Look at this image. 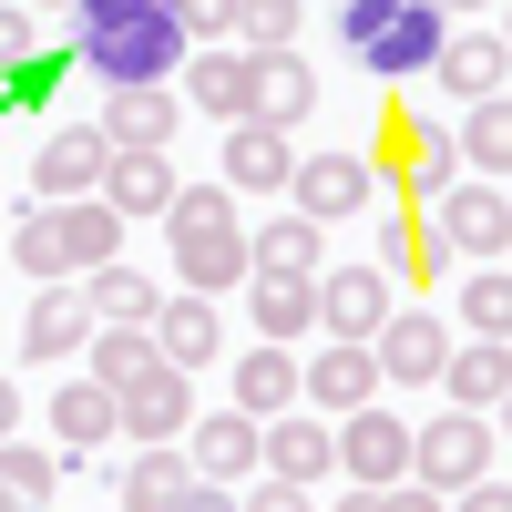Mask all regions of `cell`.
I'll return each instance as SVG.
<instances>
[{"label":"cell","mask_w":512,"mask_h":512,"mask_svg":"<svg viewBox=\"0 0 512 512\" xmlns=\"http://www.w3.org/2000/svg\"><path fill=\"white\" fill-rule=\"evenodd\" d=\"M492 431H512V390H502V420H492Z\"/></svg>","instance_id":"f907efd6"},{"label":"cell","mask_w":512,"mask_h":512,"mask_svg":"<svg viewBox=\"0 0 512 512\" xmlns=\"http://www.w3.org/2000/svg\"><path fill=\"white\" fill-rule=\"evenodd\" d=\"M246 277H256L246 226H236V236H195V246H175V287H185V297H226V287H246Z\"/></svg>","instance_id":"83f0119b"},{"label":"cell","mask_w":512,"mask_h":512,"mask_svg":"<svg viewBox=\"0 0 512 512\" xmlns=\"http://www.w3.org/2000/svg\"><path fill=\"white\" fill-rule=\"evenodd\" d=\"M502 41H512V0H502Z\"/></svg>","instance_id":"f5cc1de1"},{"label":"cell","mask_w":512,"mask_h":512,"mask_svg":"<svg viewBox=\"0 0 512 512\" xmlns=\"http://www.w3.org/2000/svg\"><path fill=\"white\" fill-rule=\"evenodd\" d=\"M431 72H441V93L492 103V93H512V41H502V31H451Z\"/></svg>","instance_id":"5bb4252c"},{"label":"cell","mask_w":512,"mask_h":512,"mask_svg":"<svg viewBox=\"0 0 512 512\" xmlns=\"http://www.w3.org/2000/svg\"><path fill=\"white\" fill-rule=\"evenodd\" d=\"M451 144H461V175H512V93H492V103H461Z\"/></svg>","instance_id":"4dcf8cb0"},{"label":"cell","mask_w":512,"mask_h":512,"mask_svg":"<svg viewBox=\"0 0 512 512\" xmlns=\"http://www.w3.org/2000/svg\"><path fill=\"white\" fill-rule=\"evenodd\" d=\"M236 410H246V420L297 410V349H277V338H246V359H236Z\"/></svg>","instance_id":"cb8c5ba5"},{"label":"cell","mask_w":512,"mask_h":512,"mask_svg":"<svg viewBox=\"0 0 512 512\" xmlns=\"http://www.w3.org/2000/svg\"><path fill=\"white\" fill-rule=\"evenodd\" d=\"M185 103L216 113V123H246V52H195L185 62Z\"/></svg>","instance_id":"e575fe53"},{"label":"cell","mask_w":512,"mask_h":512,"mask_svg":"<svg viewBox=\"0 0 512 512\" xmlns=\"http://www.w3.org/2000/svg\"><path fill=\"white\" fill-rule=\"evenodd\" d=\"M31 11H72V0H31Z\"/></svg>","instance_id":"816d5d0a"},{"label":"cell","mask_w":512,"mask_h":512,"mask_svg":"<svg viewBox=\"0 0 512 512\" xmlns=\"http://www.w3.org/2000/svg\"><path fill=\"white\" fill-rule=\"evenodd\" d=\"M236 512H318V492H308V482H277V472H256V482L236 492Z\"/></svg>","instance_id":"60d3db41"},{"label":"cell","mask_w":512,"mask_h":512,"mask_svg":"<svg viewBox=\"0 0 512 512\" xmlns=\"http://www.w3.org/2000/svg\"><path fill=\"white\" fill-rule=\"evenodd\" d=\"M216 175H226L236 195H287L297 134H277V123H226V164H216Z\"/></svg>","instance_id":"7c38bea8"},{"label":"cell","mask_w":512,"mask_h":512,"mask_svg":"<svg viewBox=\"0 0 512 512\" xmlns=\"http://www.w3.org/2000/svg\"><path fill=\"white\" fill-rule=\"evenodd\" d=\"M256 431L267 420H246V410H226V420H205L195 410V431H185V461H195V482H256Z\"/></svg>","instance_id":"2e32d148"},{"label":"cell","mask_w":512,"mask_h":512,"mask_svg":"<svg viewBox=\"0 0 512 512\" xmlns=\"http://www.w3.org/2000/svg\"><path fill=\"white\" fill-rule=\"evenodd\" d=\"M431 11H441V21H451V11H492V0H431Z\"/></svg>","instance_id":"681fc988"},{"label":"cell","mask_w":512,"mask_h":512,"mask_svg":"<svg viewBox=\"0 0 512 512\" xmlns=\"http://www.w3.org/2000/svg\"><path fill=\"white\" fill-rule=\"evenodd\" d=\"M410 431L420 420H400V410H349L338 420V472L349 482H369V492H390V482H410Z\"/></svg>","instance_id":"ba28073f"},{"label":"cell","mask_w":512,"mask_h":512,"mask_svg":"<svg viewBox=\"0 0 512 512\" xmlns=\"http://www.w3.org/2000/svg\"><path fill=\"white\" fill-rule=\"evenodd\" d=\"M451 512H512V482H492V472H482L472 492H451Z\"/></svg>","instance_id":"f6af8a7d"},{"label":"cell","mask_w":512,"mask_h":512,"mask_svg":"<svg viewBox=\"0 0 512 512\" xmlns=\"http://www.w3.org/2000/svg\"><path fill=\"white\" fill-rule=\"evenodd\" d=\"M0 441H21V390L0 379Z\"/></svg>","instance_id":"c3c4849f"},{"label":"cell","mask_w":512,"mask_h":512,"mask_svg":"<svg viewBox=\"0 0 512 512\" xmlns=\"http://www.w3.org/2000/svg\"><path fill=\"white\" fill-rule=\"evenodd\" d=\"M379 400V359H369V338H328L318 359H297V410H318V420H349Z\"/></svg>","instance_id":"52a82bcc"},{"label":"cell","mask_w":512,"mask_h":512,"mask_svg":"<svg viewBox=\"0 0 512 512\" xmlns=\"http://www.w3.org/2000/svg\"><path fill=\"white\" fill-rule=\"evenodd\" d=\"M11 256H21V267H31L41 287H62V277H72V256H62V226H52V205H31V216L11 226Z\"/></svg>","instance_id":"f35d334b"},{"label":"cell","mask_w":512,"mask_h":512,"mask_svg":"<svg viewBox=\"0 0 512 512\" xmlns=\"http://www.w3.org/2000/svg\"><path fill=\"white\" fill-rule=\"evenodd\" d=\"M287 195H297V216H308V226H349V216H369V195H379V164H369V154H349V144H328V154H297Z\"/></svg>","instance_id":"277c9868"},{"label":"cell","mask_w":512,"mask_h":512,"mask_svg":"<svg viewBox=\"0 0 512 512\" xmlns=\"http://www.w3.org/2000/svg\"><path fill=\"white\" fill-rule=\"evenodd\" d=\"M461 328L472 338H512V267H472L461 277Z\"/></svg>","instance_id":"8d00e7d4"},{"label":"cell","mask_w":512,"mask_h":512,"mask_svg":"<svg viewBox=\"0 0 512 512\" xmlns=\"http://www.w3.org/2000/svg\"><path fill=\"white\" fill-rule=\"evenodd\" d=\"M390 154H400V185L431 195V205L461 185V144H451V123H410V113H400V123H390Z\"/></svg>","instance_id":"7402d4cb"},{"label":"cell","mask_w":512,"mask_h":512,"mask_svg":"<svg viewBox=\"0 0 512 512\" xmlns=\"http://www.w3.org/2000/svg\"><path fill=\"white\" fill-rule=\"evenodd\" d=\"M451 21L431 11V0H338V52H349L369 82H410L441 62Z\"/></svg>","instance_id":"7a4b0ae2"},{"label":"cell","mask_w":512,"mask_h":512,"mask_svg":"<svg viewBox=\"0 0 512 512\" xmlns=\"http://www.w3.org/2000/svg\"><path fill=\"white\" fill-rule=\"evenodd\" d=\"M318 113V72L297 52H246V123H277V134H297V123Z\"/></svg>","instance_id":"30bf717a"},{"label":"cell","mask_w":512,"mask_h":512,"mask_svg":"<svg viewBox=\"0 0 512 512\" xmlns=\"http://www.w3.org/2000/svg\"><path fill=\"white\" fill-rule=\"evenodd\" d=\"M236 11H246V0H175L185 41H216V31H236Z\"/></svg>","instance_id":"b9f144b4"},{"label":"cell","mask_w":512,"mask_h":512,"mask_svg":"<svg viewBox=\"0 0 512 512\" xmlns=\"http://www.w3.org/2000/svg\"><path fill=\"white\" fill-rule=\"evenodd\" d=\"M21 52H41V11L21 0V11H0V72H11Z\"/></svg>","instance_id":"7bdbcfd3"},{"label":"cell","mask_w":512,"mask_h":512,"mask_svg":"<svg viewBox=\"0 0 512 512\" xmlns=\"http://www.w3.org/2000/svg\"><path fill=\"white\" fill-rule=\"evenodd\" d=\"M52 482H62V461H52V451L0 441V512H52Z\"/></svg>","instance_id":"d590c367"},{"label":"cell","mask_w":512,"mask_h":512,"mask_svg":"<svg viewBox=\"0 0 512 512\" xmlns=\"http://www.w3.org/2000/svg\"><path fill=\"white\" fill-rule=\"evenodd\" d=\"M103 205H113L123 226H134V216H164V205H175V154H113Z\"/></svg>","instance_id":"f1b7e54d"},{"label":"cell","mask_w":512,"mask_h":512,"mask_svg":"<svg viewBox=\"0 0 512 512\" xmlns=\"http://www.w3.org/2000/svg\"><path fill=\"white\" fill-rule=\"evenodd\" d=\"M175 123H185V103L164 93V82H144V93H113L103 103V144L113 154H175Z\"/></svg>","instance_id":"9a60e30c"},{"label":"cell","mask_w":512,"mask_h":512,"mask_svg":"<svg viewBox=\"0 0 512 512\" xmlns=\"http://www.w3.org/2000/svg\"><path fill=\"white\" fill-rule=\"evenodd\" d=\"M431 246L441 256H472V267H492V256H512V195L492 175H461L441 195V216H431Z\"/></svg>","instance_id":"3957f363"},{"label":"cell","mask_w":512,"mask_h":512,"mask_svg":"<svg viewBox=\"0 0 512 512\" xmlns=\"http://www.w3.org/2000/svg\"><path fill=\"white\" fill-rule=\"evenodd\" d=\"M21 349H31V359H72V349H93V297H82V277H62V287L31 297Z\"/></svg>","instance_id":"ffe728a7"},{"label":"cell","mask_w":512,"mask_h":512,"mask_svg":"<svg viewBox=\"0 0 512 512\" xmlns=\"http://www.w3.org/2000/svg\"><path fill=\"white\" fill-rule=\"evenodd\" d=\"M72 62L113 82V93H144V82H175L195 62V41L175 21V0H72Z\"/></svg>","instance_id":"6da1fadb"},{"label":"cell","mask_w":512,"mask_h":512,"mask_svg":"<svg viewBox=\"0 0 512 512\" xmlns=\"http://www.w3.org/2000/svg\"><path fill=\"white\" fill-rule=\"evenodd\" d=\"M164 512H236V492H226V482H185Z\"/></svg>","instance_id":"ee69618b"},{"label":"cell","mask_w":512,"mask_h":512,"mask_svg":"<svg viewBox=\"0 0 512 512\" xmlns=\"http://www.w3.org/2000/svg\"><path fill=\"white\" fill-rule=\"evenodd\" d=\"M82 297H93V328H154V308H164V287L144 267H123V256L82 277Z\"/></svg>","instance_id":"4316f807"},{"label":"cell","mask_w":512,"mask_h":512,"mask_svg":"<svg viewBox=\"0 0 512 512\" xmlns=\"http://www.w3.org/2000/svg\"><path fill=\"white\" fill-rule=\"evenodd\" d=\"M328 461H338V420H297V410H277L267 431H256V472H277V482H328Z\"/></svg>","instance_id":"8fae6325"},{"label":"cell","mask_w":512,"mask_h":512,"mask_svg":"<svg viewBox=\"0 0 512 512\" xmlns=\"http://www.w3.org/2000/svg\"><path fill=\"white\" fill-rule=\"evenodd\" d=\"M113 431H123V400L103 390V379H62V400H52V441L62 451L52 461H93Z\"/></svg>","instance_id":"d6986e66"},{"label":"cell","mask_w":512,"mask_h":512,"mask_svg":"<svg viewBox=\"0 0 512 512\" xmlns=\"http://www.w3.org/2000/svg\"><path fill=\"white\" fill-rule=\"evenodd\" d=\"M52 226H62L72 277H93V267H113V256H123V216H113L103 195H72V205H52Z\"/></svg>","instance_id":"484cf974"},{"label":"cell","mask_w":512,"mask_h":512,"mask_svg":"<svg viewBox=\"0 0 512 512\" xmlns=\"http://www.w3.org/2000/svg\"><path fill=\"white\" fill-rule=\"evenodd\" d=\"M441 267V246H431V226H420V216H390V226H379V277H431Z\"/></svg>","instance_id":"74e56055"},{"label":"cell","mask_w":512,"mask_h":512,"mask_svg":"<svg viewBox=\"0 0 512 512\" xmlns=\"http://www.w3.org/2000/svg\"><path fill=\"white\" fill-rule=\"evenodd\" d=\"M154 369H164L154 328H93V349H82V379H103L113 400H123V390H144Z\"/></svg>","instance_id":"d4e9b609"},{"label":"cell","mask_w":512,"mask_h":512,"mask_svg":"<svg viewBox=\"0 0 512 512\" xmlns=\"http://www.w3.org/2000/svg\"><path fill=\"white\" fill-rule=\"evenodd\" d=\"M195 236H236V185H175V205H164V246H195Z\"/></svg>","instance_id":"836d02e7"},{"label":"cell","mask_w":512,"mask_h":512,"mask_svg":"<svg viewBox=\"0 0 512 512\" xmlns=\"http://www.w3.org/2000/svg\"><path fill=\"white\" fill-rule=\"evenodd\" d=\"M195 431V379L185 369H154L144 390H123V441L154 451V441H185Z\"/></svg>","instance_id":"4fadbf2b"},{"label":"cell","mask_w":512,"mask_h":512,"mask_svg":"<svg viewBox=\"0 0 512 512\" xmlns=\"http://www.w3.org/2000/svg\"><path fill=\"white\" fill-rule=\"evenodd\" d=\"M369 359H379V390H441V359H451V328L431 308H390L369 338Z\"/></svg>","instance_id":"8992f818"},{"label":"cell","mask_w":512,"mask_h":512,"mask_svg":"<svg viewBox=\"0 0 512 512\" xmlns=\"http://www.w3.org/2000/svg\"><path fill=\"white\" fill-rule=\"evenodd\" d=\"M441 390H451V410H502V390H512V338H451V359H441Z\"/></svg>","instance_id":"e0dca14e"},{"label":"cell","mask_w":512,"mask_h":512,"mask_svg":"<svg viewBox=\"0 0 512 512\" xmlns=\"http://www.w3.org/2000/svg\"><path fill=\"white\" fill-rule=\"evenodd\" d=\"M246 256H256L267 277H318V256H328V226H308V216L287 205V216H267V226L246 236Z\"/></svg>","instance_id":"1f68e13d"},{"label":"cell","mask_w":512,"mask_h":512,"mask_svg":"<svg viewBox=\"0 0 512 512\" xmlns=\"http://www.w3.org/2000/svg\"><path fill=\"white\" fill-rule=\"evenodd\" d=\"M246 318H256V338H318V277H267L256 267L246 277Z\"/></svg>","instance_id":"603a6c76"},{"label":"cell","mask_w":512,"mask_h":512,"mask_svg":"<svg viewBox=\"0 0 512 512\" xmlns=\"http://www.w3.org/2000/svg\"><path fill=\"white\" fill-rule=\"evenodd\" d=\"M390 512H451V492H431V482H390Z\"/></svg>","instance_id":"bcb514c9"},{"label":"cell","mask_w":512,"mask_h":512,"mask_svg":"<svg viewBox=\"0 0 512 512\" xmlns=\"http://www.w3.org/2000/svg\"><path fill=\"white\" fill-rule=\"evenodd\" d=\"M297 21H308V0H246V11H236L246 52H297Z\"/></svg>","instance_id":"ab89813d"},{"label":"cell","mask_w":512,"mask_h":512,"mask_svg":"<svg viewBox=\"0 0 512 512\" xmlns=\"http://www.w3.org/2000/svg\"><path fill=\"white\" fill-rule=\"evenodd\" d=\"M72 82V41H41V52H21L11 72H0V123H21V113H41Z\"/></svg>","instance_id":"d6a6232c"},{"label":"cell","mask_w":512,"mask_h":512,"mask_svg":"<svg viewBox=\"0 0 512 512\" xmlns=\"http://www.w3.org/2000/svg\"><path fill=\"white\" fill-rule=\"evenodd\" d=\"M154 349H164V369H185V379H195L205 359L226 349V318H216V297H185V287H175V297L154 308Z\"/></svg>","instance_id":"44dd1931"},{"label":"cell","mask_w":512,"mask_h":512,"mask_svg":"<svg viewBox=\"0 0 512 512\" xmlns=\"http://www.w3.org/2000/svg\"><path fill=\"white\" fill-rule=\"evenodd\" d=\"M328 512H390V492H369V482H349V492H338Z\"/></svg>","instance_id":"7dc6e473"},{"label":"cell","mask_w":512,"mask_h":512,"mask_svg":"<svg viewBox=\"0 0 512 512\" xmlns=\"http://www.w3.org/2000/svg\"><path fill=\"white\" fill-rule=\"evenodd\" d=\"M400 297H390V277L379 267H338V277H318V328L328 338H379V318H390Z\"/></svg>","instance_id":"ac0fdd59"},{"label":"cell","mask_w":512,"mask_h":512,"mask_svg":"<svg viewBox=\"0 0 512 512\" xmlns=\"http://www.w3.org/2000/svg\"><path fill=\"white\" fill-rule=\"evenodd\" d=\"M185 482H195V461H185V441H154V451H134V461H123V472H113L123 512H164V502H175Z\"/></svg>","instance_id":"f546056e"},{"label":"cell","mask_w":512,"mask_h":512,"mask_svg":"<svg viewBox=\"0 0 512 512\" xmlns=\"http://www.w3.org/2000/svg\"><path fill=\"white\" fill-rule=\"evenodd\" d=\"M482 472H492V420L482 410H451V420H420V431H410V482L472 492Z\"/></svg>","instance_id":"5b68a950"},{"label":"cell","mask_w":512,"mask_h":512,"mask_svg":"<svg viewBox=\"0 0 512 512\" xmlns=\"http://www.w3.org/2000/svg\"><path fill=\"white\" fill-rule=\"evenodd\" d=\"M113 175V144H103V123H82V134H52L31 154V195L41 205H72V195H103Z\"/></svg>","instance_id":"9c48e42d"}]
</instances>
